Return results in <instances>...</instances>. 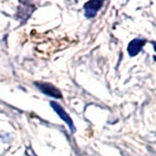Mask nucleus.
<instances>
[{"instance_id": "nucleus-1", "label": "nucleus", "mask_w": 156, "mask_h": 156, "mask_svg": "<svg viewBox=\"0 0 156 156\" xmlns=\"http://www.w3.org/2000/svg\"><path fill=\"white\" fill-rule=\"evenodd\" d=\"M34 85H35V87L39 89L41 93L47 95V96H51V98H54V99H62L61 92L55 86H53L52 83H48V82H35Z\"/></svg>"}, {"instance_id": "nucleus-2", "label": "nucleus", "mask_w": 156, "mask_h": 156, "mask_svg": "<svg viewBox=\"0 0 156 156\" xmlns=\"http://www.w3.org/2000/svg\"><path fill=\"white\" fill-rule=\"evenodd\" d=\"M51 107H52L53 110L56 113V115L60 117L66 125L68 126V128L70 129V132L74 133V132H75V127H74L73 120H72V117L68 115V113H66V110L63 109L59 103H56V102H51Z\"/></svg>"}, {"instance_id": "nucleus-3", "label": "nucleus", "mask_w": 156, "mask_h": 156, "mask_svg": "<svg viewBox=\"0 0 156 156\" xmlns=\"http://www.w3.org/2000/svg\"><path fill=\"white\" fill-rule=\"evenodd\" d=\"M34 9H35V7L32 4H30V2H21L19 8H18V14L16 16H18L19 20L21 23H25L31 16V14L33 13Z\"/></svg>"}, {"instance_id": "nucleus-4", "label": "nucleus", "mask_w": 156, "mask_h": 156, "mask_svg": "<svg viewBox=\"0 0 156 156\" xmlns=\"http://www.w3.org/2000/svg\"><path fill=\"white\" fill-rule=\"evenodd\" d=\"M146 42H147V41H146V39H143V38H136V39L132 40V41L129 42L128 47H127L128 54L130 55V56L137 55L141 51H142V48L146 45Z\"/></svg>"}, {"instance_id": "nucleus-5", "label": "nucleus", "mask_w": 156, "mask_h": 156, "mask_svg": "<svg viewBox=\"0 0 156 156\" xmlns=\"http://www.w3.org/2000/svg\"><path fill=\"white\" fill-rule=\"evenodd\" d=\"M103 2L99 1V0H92V1H88L85 5V16L87 18H94V16L98 14V12L100 11V8L102 7Z\"/></svg>"}, {"instance_id": "nucleus-6", "label": "nucleus", "mask_w": 156, "mask_h": 156, "mask_svg": "<svg viewBox=\"0 0 156 156\" xmlns=\"http://www.w3.org/2000/svg\"><path fill=\"white\" fill-rule=\"evenodd\" d=\"M27 154H28V156H35V155H34V154H32V151H31V150H28V151H27Z\"/></svg>"}]
</instances>
